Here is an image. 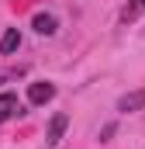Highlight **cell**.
<instances>
[{"instance_id":"cell-1","label":"cell","mask_w":145,"mask_h":149,"mask_svg":"<svg viewBox=\"0 0 145 149\" xmlns=\"http://www.w3.org/2000/svg\"><path fill=\"white\" fill-rule=\"evenodd\" d=\"M52 97H55V87H52V83H45V80L28 83V101H31V104H38V108H41V104H48Z\"/></svg>"},{"instance_id":"cell-2","label":"cell","mask_w":145,"mask_h":149,"mask_svg":"<svg viewBox=\"0 0 145 149\" xmlns=\"http://www.w3.org/2000/svg\"><path fill=\"white\" fill-rule=\"evenodd\" d=\"M145 108V87L142 90H128L121 101H117V111L121 114H135V111H142Z\"/></svg>"},{"instance_id":"cell-3","label":"cell","mask_w":145,"mask_h":149,"mask_svg":"<svg viewBox=\"0 0 145 149\" xmlns=\"http://www.w3.org/2000/svg\"><path fill=\"white\" fill-rule=\"evenodd\" d=\"M66 125H69V114H52V121H48V132H45V142L48 146H59L62 142V132H66Z\"/></svg>"},{"instance_id":"cell-4","label":"cell","mask_w":145,"mask_h":149,"mask_svg":"<svg viewBox=\"0 0 145 149\" xmlns=\"http://www.w3.org/2000/svg\"><path fill=\"white\" fill-rule=\"evenodd\" d=\"M14 114H21V101H17V94H0V125H3L7 118H14Z\"/></svg>"},{"instance_id":"cell-5","label":"cell","mask_w":145,"mask_h":149,"mask_svg":"<svg viewBox=\"0 0 145 149\" xmlns=\"http://www.w3.org/2000/svg\"><path fill=\"white\" fill-rule=\"evenodd\" d=\"M31 24H35L38 35H55V28H59V21H55L52 14H45V10H41V14H35V21H31Z\"/></svg>"},{"instance_id":"cell-6","label":"cell","mask_w":145,"mask_h":149,"mask_svg":"<svg viewBox=\"0 0 145 149\" xmlns=\"http://www.w3.org/2000/svg\"><path fill=\"white\" fill-rule=\"evenodd\" d=\"M17 45H21V31H17V28H7L3 38H0V56H10Z\"/></svg>"},{"instance_id":"cell-7","label":"cell","mask_w":145,"mask_h":149,"mask_svg":"<svg viewBox=\"0 0 145 149\" xmlns=\"http://www.w3.org/2000/svg\"><path fill=\"white\" fill-rule=\"evenodd\" d=\"M114 132H117V125H104V128H100V142H107Z\"/></svg>"},{"instance_id":"cell-8","label":"cell","mask_w":145,"mask_h":149,"mask_svg":"<svg viewBox=\"0 0 145 149\" xmlns=\"http://www.w3.org/2000/svg\"><path fill=\"white\" fill-rule=\"evenodd\" d=\"M131 3H135V7H145V0H131Z\"/></svg>"}]
</instances>
